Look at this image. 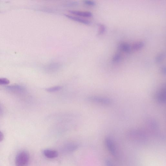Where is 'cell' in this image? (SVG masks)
<instances>
[{
	"mask_svg": "<svg viewBox=\"0 0 166 166\" xmlns=\"http://www.w3.org/2000/svg\"><path fill=\"white\" fill-rule=\"evenodd\" d=\"M30 159L29 154L25 151H22L16 156L15 164L16 166H26Z\"/></svg>",
	"mask_w": 166,
	"mask_h": 166,
	"instance_id": "cell-1",
	"label": "cell"
},
{
	"mask_svg": "<svg viewBox=\"0 0 166 166\" xmlns=\"http://www.w3.org/2000/svg\"><path fill=\"white\" fill-rule=\"evenodd\" d=\"M130 137L141 143H145L147 140V135L142 131L138 130H132L128 133Z\"/></svg>",
	"mask_w": 166,
	"mask_h": 166,
	"instance_id": "cell-2",
	"label": "cell"
},
{
	"mask_svg": "<svg viewBox=\"0 0 166 166\" xmlns=\"http://www.w3.org/2000/svg\"><path fill=\"white\" fill-rule=\"evenodd\" d=\"M87 99L94 103L106 105H110L112 102V100L110 99L99 96H90L87 98Z\"/></svg>",
	"mask_w": 166,
	"mask_h": 166,
	"instance_id": "cell-3",
	"label": "cell"
},
{
	"mask_svg": "<svg viewBox=\"0 0 166 166\" xmlns=\"http://www.w3.org/2000/svg\"><path fill=\"white\" fill-rule=\"evenodd\" d=\"M155 98L159 103H165L166 100V86L165 85H163L156 94Z\"/></svg>",
	"mask_w": 166,
	"mask_h": 166,
	"instance_id": "cell-4",
	"label": "cell"
},
{
	"mask_svg": "<svg viewBox=\"0 0 166 166\" xmlns=\"http://www.w3.org/2000/svg\"><path fill=\"white\" fill-rule=\"evenodd\" d=\"M106 148L110 154L114 157L116 156V150L113 141L110 137H106L105 140Z\"/></svg>",
	"mask_w": 166,
	"mask_h": 166,
	"instance_id": "cell-5",
	"label": "cell"
},
{
	"mask_svg": "<svg viewBox=\"0 0 166 166\" xmlns=\"http://www.w3.org/2000/svg\"><path fill=\"white\" fill-rule=\"evenodd\" d=\"M65 16L72 20L86 24V25H89L91 24V22L89 21L82 18L70 15L69 14H65Z\"/></svg>",
	"mask_w": 166,
	"mask_h": 166,
	"instance_id": "cell-6",
	"label": "cell"
},
{
	"mask_svg": "<svg viewBox=\"0 0 166 166\" xmlns=\"http://www.w3.org/2000/svg\"><path fill=\"white\" fill-rule=\"evenodd\" d=\"M69 12L74 15L85 17H91L92 14L90 12L77 11H70Z\"/></svg>",
	"mask_w": 166,
	"mask_h": 166,
	"instance_id": "cell-7",
	"label": "cell"
},
{
	"mask_svg": "<svg viewBox=\"0 0 166 166\" xmlns=\"http://www.w3.org/2000/svg\"><path fill=\"white\" fill-rule=\"evenodd\" d=\"M43 154L47 157L49 158H54L58 155L56 151L49 149H46L43 151Z\"/></svg>",
	"mask_w": 166,
	"mask_h": 166,
	"instance_id": "cell-8",
	"label": "cell"
},
{
	"mask_svg": "<svg viewBox=\"0 0 166 166\" xmlns=\"http://www.w3.org/2000/svg\"><path fill=\"white\" fill-rule=\"evenodd\" d=\"M119 49L125 53H128L131 50V47L127 43H121L118 46Z\"/></svg>",
	"mask_w": 166,
	"mask_h": 166,
	"instance_id": "cell-9",
	"label": "cell"
},
{
	"mask_svg": "<svg viewBox=\"0 0 166 166\" xmlns=\"http://www.w3.org/2000/svg\"><path fill=\"white\" fill-rule=\"evenodd\" d=\"M147 123L151 129L157 131L159 129L157 122L154 119H150L148 121Z\"/></svg>",
	"mask_w": 166,
	"mask_h": 166,
	"instance_id": "cell-10",
	"label": "cell"
},
{
	"mask_svg": "<svg viewBox=\"0 0 166 166\" xmlns=\"http://www.w3.org/2000/svg\"><path fill=\"white\" fill-rule=\"evenodd\" d=\"M145 43L144 42L140 41L135 43L132 47L134 50H138L141 49L144 46Z\"/></svg>",
	"mask_w": 166,
	"mask_h": 166,
	"instance_id": "cell-11",
	"label": "cell"
},
{
	"mask_svg": "<svg viewBox=\"0 0 166 166\" xmlns=\"http://www.w3.org/2000/svg\"><path fill=\"white\" fill-rule=\"evenodd\" d=\"M59 67V65L53 64L48 66L46 68V70L48 72H53L57 71Z\"/></svg>",
	"mask_w": 166,
	"mask_h": 166,
	"instance_id": "cell-12",
	"label": "cell"
},
{
	"mask_svg": "<svg viewBox=\"0 0 166 166\" xmlns=\"http://www.w3.org/2000/svg\"><path fill=\"white\" fill-rule=\"evenodd\" d=\"M165 54L164 52H161L156 56L155 61L156 63H159L161 62L164 59Z\"/></svg>",
	"mask_w": 166,
	"mask_h": 166,
	"instance_id": "cell-13",
	"label": "cell"
},
{
	"mask_svg": "<svg viewBox=\"0 0 166 166\" xmlns=\"http://www.w3.org/2000/svg\"><path fill=\"white\" fill-rule=\"evenodd\" d=\"M62 87L60 86H57L51 87L47 88L46 89L47 91L50 92H55L61 90Z\"/></svg>",
	"mask_w": 166,
	"mask_h": 166,
	"instance_id": "cell-14",
	"label": "cell"
},
{
	"mask_svg": "<svg viewBox=\"0 0 166 166\" xmlns=\"http://www.w3.org/2000/svg\"><path fill=\"white\" fill-rule=\"evenodd\" d=\"M121 55L120 54L118 53L115 54L112 57V61L114 62H118L121 60Z\"/></svg>",
	"mask_w": 166,
	"mask_h": 166,
	"instance_id": "cell-15",
	"label": "cell"
},
{
	"mask_svg": "<svg viewBox=\"0 0 166 166\" xmlns=\"http://www.w3.org/2000/svg\"><path fill=\"white\" fill-rule=\"evenodd\" d=\"M105 31L106 27L105 26L104 24H99V35H102L105 33Z\"/></svg>",
	"mask_w": 166,
	"mask_h": 166,
	"instance_id": "cell-16",
	"label": "cell"
},
{
	"mask_svg": "<svg viewBox=\"0 0 166 166\" xmlns=\"http://www.w3.org/2000/svg\"><path fill=\"white\" fill-rule=\"evenodd\" d=\"M77 146L75 144H70L66 146V147L65 148L66 149V150L67 151H69V152H71V151H74L77 148Z\"/></svg>",
	"mask_w": 166,
	"mask_h": 166,
	"instance_id": "cell-17",
	"label": "cell"
},
{
	"mask_svg": "<svg viewBox=\"0 0 166 166\" xmlns=\"http://www.w3.org/2000/svg\"><path fill=\"white\" fill-rule=\"evenodd\" d=\"M9 80L6 78H0V85H7L9 84Z\"/></svg>",
	"mask_w": 166,
	"mask_h": 166,
	"instance_id": "cell-18",
	"label": "cell"
},
{
	"mask_svg": "<svg viewBox=\"0 0 166 166\" xmlns=\"http://www.w3.org/2000/svg\"><path fill=\"white\" fill-rule=\"evenodd\" d=\"M84 3L87 5V6H95L96 5L95 2L92 1H89V0H87L84 2Z\"/></svg>",
	"mask_w": 166,
	"mask_h": 166,
	"instance_id": "cell-19",
	"label": "cell"
},
{
	"mask_svg": "<svg viewBox=\"0 0 166 166\" xmlns=\"http://www.w3.org/2000/svg\"><path fill=\"white\" fill-rule=\"evenodd\" d=\"M106 166H115L113 163L110 160L107 159L105 160Z\"/></svg>",
	"mask_w": 166,
	"mask_h": 166,
	"instance_id": "cell-20",
	"label": "cell"
},
{
	"mask_svg": "<svg viewBox=\"0 0 166 166\" xmlns=\"http://www.w3.org/2000/svg\"><path fill=\"white\" fill-rule=\"evenodd\" d=\"M161 71L162 74L164 75H166V67L165 66H163L161 68Z\"/></svg>",
	"mask_w": 166,
	"mask_h": 166,
	"instance_id": "cell-21",
	"label": "cell"
},
{
	"mask_svg": "<svg viewBox=\"0 0 166 166\" xmlns=\"http://www.w3.org/2000/svg\"><path fill=\"white\" fill-rule=\"evenodd\" d=\"M4 138V136L3 133L0 131V142L2 141Z\"/></svg>",
	"mask_w": 166,
	"mask_h": 166,
	"instance_id": "cell-22",
	"label": "cell"
}]
</instances>
